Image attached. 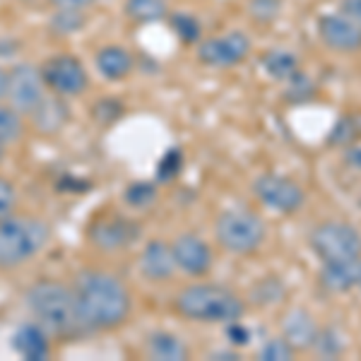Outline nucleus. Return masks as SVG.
Segmentation results:
<instances>
[{
	"label": "nucleus",
	"instance_id": "nucleus-28",
	"mask_svg": "<svg viewBox=\"0 0 361 361\" xmlns=\"http://www.w3.org/2000/svg\"><path fill=\"white\" fill-rule=\"evenodd\" d=\"M318 94V87L311 78L304 73V70H296L289 80H284V92L282 99L289 104H306L311 102L313 97Z\"/></svg>",
	"mask_w": 361,
	"mask_h": 361
},
{
	"label": "nucleus",
	"instance_id": "nucleus-22",
	"mask_svg": "<svg viewBox=\"0 0 361 361\" xmlns=\"http://www.w3.org/2000/svg\"><path fill=\"white\" fill-rule=\"evenodd\" d=\"M260 70L275 82H284L296 73L299 68V56L289 49H267L260 56Z\"/></svg>",
	"mask_w": 361,
	"mask_h": 361
},
{
	"label": "nucleus",
	"instance_id": "nucleus-16",
	"mask_svg": "<svg viewBox=\"0 0 361 361\" xmlns=\"http://www.w3.org/2000/svg\"><path fill=\"white\" fill-rule=\"evenodd\" d=\"M318 323L313 318V313H308L306 308L294 306L279 320V335L292 345L294 352H308L316 345L318 337Z\"/></svg>",
	"mask_w": 361,
	"mask_h": 361
},
{
	"label": "nucleus",
	"instance_id": "nucleus-38",
	"mask_svg": "<svg viewBox=\"0 0 361 361\" xmlns=\"http://www.w3.org/2000/svg\"><path fill=\"white\" fill-rule=\"evenodd\" d=\"M54 10H90L97 0H46Z\"/></svg>",
	"mask_w": 361,
	"mask_h": 361
},
{
	"label": "nucleus",
	"instance_id": "nucleus-18",
	"mask_svg": "<svg viewBox=\"0 0 361 361\" xmlns=\"http://www.w3.org/2000/svg\"><path fill=\"white\" fill-rule=\"evenodd\" d=\"M94 68L102 80L118 85L133 75V70H135V58H133V54L126 46L104 44V46H99L94 54Z\"/></svg>",
	"mask_w": 361,
	"mask_h": 361
},
{
	"label": "nucleus",
	"instance_id": "nucleus-12",
	"mask_svg": "<svg viewBox=\"0 0 361 361\" xmlns=\"http://www.w3.org/2000/svg\"><path fill=\"white\" fill-rule=\"evenodd\" d=\"M171 253L176 270L185 277H205L214 265V253L209 243L193 231H183L171 241Z\"/></svg>",
	"mask_w": 361,
	"mask_h": 361
},
{
	"label": "nucleus",
	"instance_id": "nucleus-37",
	"mask_svg": "<svg viewBox=\"0 0 361 361\" xmlns=\"http://www.w3.org/2000/svg\"><path fill=\"white\" fill-rule=\"evenodd\" d=\"M337 13L361 25V0H340V3H337Z\"/></svg>",
	"mask_w": 361,
	"mask_h": 361
},
{
	"label": "nucleus",
	"instance_id": "nucleus-31",
	"mask_svg": "<svg viewBox=\"0 0 361 361\" xmlns=\"http://www.w3.org/2000/svg\"><path fill=\"white\" fill-rule=\"evenodd\" d=\"M248 17L255 25H272L284 10V0H248L246 3Z\"/></svg>",
	"mask_w": 361,
	"mask_h": 361
},
{
	"label": "nucleus",
	"instance_id": "nucleus-11",
	"mask_svg": "<svg viewBox=\"0 0 361 361\" xmlns=\"http://www.w3.org/2000/svg\"><path fill=\"white\" fill-rule=\"evenodd\" d=\"M46 94H49V90L44 85L39 66L17 61L8 68V97H5V102L20 114H25V118L42 104Z\"/></svg>",
	"mask_w": 361,
	"mask_h": 361
},
{
	"label": "nucleus",
	"instance_id": "nucleus-9",
	"mask_svg": "<svg viewBox=\"0 0 361 361\" xmlns=\"http://www.w3.org/2000/svg\"><path fill=\"white\" fill-rule=\"evenodd\" d=\"M250 51H253V39L241 29L200 39L195 44V58L205 68H236L250 56Z\"/></svg>",
	"mask_w": 361,
	"mask_h": 361
},
{
	"label": "nucleus",
	"instance_id": "nucleus-20",
	"mask_svg": "<svg viewBox=\"0 0 361 361\" xmlns=\"http://www.w3.org/2000/svg\"><path fill=\"white\" fill-rule=\"evenodd\" d=\"M188 345L171 330H154L145 337V357L157 361H185Z\"/></svg>",
	"mask_w": 361,
	"mask_h": 361
},
{
	"label": "nucleus",
	"instance_id": "nucleus-1",
	"mask_svg": "<svg viewBox=\"0 0 361 361\" xmlns=\"http://www.w3.org/2000/svg\"><path fill=\"white\" fill-rule=\"evenodd\" d=\"M80 320L87 333H114L130 320L135 301L118 275L99 267H85L73 277Z\"/></svg>",
	"mask_w": 361,
	"mask_h": 361
},
{
	"label": "nucleus",
	"instance_id": "nucleus-29",
	"mask_svg": "<svg viewBox=\"0 0 361 361\" xmlns=\"http://www.w3.org/2000/svg\"><path fill=\"white\" fill-rule=\"evenodd\" d=\"M284 294H287V289H284V284L277 277H265L253 287L250 301L255 306H275L284 299Z\"/></svg>",
	"mask_w": 361,
	"mask_h": 361
},
{
	"label": "nucleus",
	"instance_id": "nucleus-21",
	"mask_svg": "<svg viewBox=\"0 0 361 361\" xmlns=\"http://www.w3.org/2000/svg\"><path fill=\"white\" fill-rule=\"evenodd\" d=\"M169 13V0H123V15L133 25H159L166 22Z\"/></svg>",
	"mask_w": 361,
	"mask_h": 361
},
{
	"label": "nucleus",
	"instance_id": "nucleus-10",
	"mask_svg": "<svg viewBox=\"0 0 361 361\" xmlns=\"http://www.w3.org/2000/svg\"><path fill=\"white\" fill-rule=\"evenodd\" d=\"M253 195L277 214H296L306 205V190L294 178L275 171H265L253 178Z\"/></svg>",
	"mask_w": 361,
	"mask_h": 361
},
{
	"label": "nucleus",
	"instance_id": "nucleus-24",
	"mask_svg": "<svg viewBox=\"0 0 361 361\" xmlns=\"http://www.w3.org/2000/svg\"><path fill=\"white\" fill-rule=\"evenodd\" d=\"M166 25L183 46H195L202 39L200 20L193 13H188V10H171L166 17Z\"/></svg>",
	"mask_w": 361,
	"mask_h": 361
},
{
	"label": "nucleus",
	"instance_id": "nucleus-40",
	"mask_svg": "<svg viewBox=\"0 0 361 361\" xmlns=\"http://www.w3.org/2000/svg\"><path fill=\"white\" fill-rule=\"evenodd\" d=\"M207 359H217V361H238V359H241V354H238L234 347H226V349H212V352L207 354Z\"/></svg>",
	"mask_w": 361,
	"mask_h": 361
},
{
	"label": "nucleus",
	"instance_id": "nucleus-19",
	"mask_svg": "<svg viewBox=\"0 0 361 361\" xmlns=\"http://www.w3.org/2000/svg\"><path fill=\"white\" fill-rule=\"evenodd\" d=\"M10 347L25 361H44L51 354V335L37 320H29V323H22L20 328H15L13 337H10Z\"/></svg>",
	"mask_w": 361,
	"mask_h": 361
},
{
	"label": "nucleus",
	"instance_id": "nucleus-30",
	"mask_svg": "<svg viewBox=\"0 0 361 361\" xmlns=\"http://www.w3.org/2000/svg\"><path fill=\"white\" fill-rule=\"evenodd\" d=\"M361 137V123L357 118H352V116H345V118H340L333 128V133H330L328 137V145H333V147H352V145H357V140Z\"/></svg>",
	"mask_w": 361,
	"mask_h": 361
},
{
	"label": "nucleus",
	"instance_id": "nucleus-35",
	"mask_svg": "<svg viewBox=\"0 0 361 361\" xmlns=\"http://www.w3.org/2000/svg\"><path fill=\"white\" fill-rule=\"evenodd\" d=\"M224 337H226V342H229V347L243 349L253 342V330H250L243 320H231V323L224 325Z\"/></svg>",
	"mask_w": 361,
	"mask_h": 361
},
{
	"label": "nucleus",
	"instance_id": "nucleus-26",
	"mask_svg": "<svg viewBox=\"0 0 361 361\" xmlns=\"http://www.w3.org/2000/svg\"><path fill=\"white\" fill-rule=\"evenodd\" d=\"M25 135V114H20L8 102H0V149L15 145Z\"/></svg>",
	"mask_w": 361,
	"mask_h": 361
},
{
	"label": "nucleus",
	"instance_id": "nucleus-15",
	"mask_svg": "<svg viewBox=\"0 0 361 361\" xmlns=\"http://www.w3.org/2000/svg\"><path fill=\"white\" fill-rule=\"evenodd\" d=\"M70 118H73V111H70L68 99L51 94V92L42 99V104L27 116L29 126H32L34 133L42 137L61 135V133L68 128Z\"/></svg>",
	"mask_w": 361,
	"mask_h": 361
},
{
	"label": "nucleus",
	"instance_id": "nucleus-43",
	"mask_svg": "<svg viewBox=\"0 0 361 361\" xmlns=\"http://www.w3.org/2000/svg\"><path fill=\"white\" fill-rule=\"evenodd\" d=\"M17 3H22V5H32V3H37V0H17Z\"/></svg>",
	"mask_w": 361,
	"mask_h": 361
},
{
	"label": "nucleus",
	"instance_id": "nucleus-8",
	"mask_svg": "<svg viewBox=\"0 0 361 361\" xmlns=\"http://www.w3.org/2000/svg\"><path fill=\"white\" fill-rule=\"evenodd\" d=\"M308 246L323 263L361 255V231L349 222H323L308 236Z\"/></svg>",
	"mask_w": 361,
	"mask_h": 361
},
{
	"label": "nucleus",
	"instance_id": "nucleus-41",
	"mask_svg": "<svg viewBox=\"0 0 361 361\" xmlns=\"http://www.w3.org/2000/svg\"><path fill=\"white\" fill-rule=\"evenodd\" d=\"M345 161L349 164V169H354V171H361V147H359V145H352V147H347Z\"/></svg>",
	"mask_w": 361,
	"mask_h": 361
},
{
	"label": "nucleus",
	"instance_id": "nucleus-13",
	"mask_svg": "<svg viewBox=\"0 0 361 361\" xmlns=\"http://www.w3.org/2000/svg\"><path fill=\"white\" fill-rule=\"evenodd\" d=\"M316 32L320 44L335 54H359L361 51V25L347 20L340 13L320 15L316 20Z\"/></svg>",
	"mask_w": 361,
	"mask_h": 361
},
{
	"label": "nucleus",
	"instance_id": "nucleus-36",
	"mask_svg": "<svg viewBox=\"0 0 361 361\" xmlns=\"http://www.w3.org/2000/svg\"><path fill=\"white\" fill-rule=\"evenodd\" d=\"M17 202H20V193H17L15 183L10 178L0 176V219L10 217L17 209Z\"/></svg>",
	"mask_w": 361,
	"mask_h": 361
},
{
	"label": "nucleus",
	"instance_id": "nucleus-2",
	"mask_svg": "<svg viewBox=\"0 0 361 361\" xmlns=\"http://www.w3.org/2000/svg\"><path fill=\"white\" fill-rule=\"evenodd\" d=\"M25 304L32 320H37L51 337L73 340L87 333L80 320L73 284L58 279H39L25 292Z\"/></svg>",
	"mask_w": 361,
	"mask_h": 361
},
{
	"label": "nucleus",
	"instance_id": "nucleus-7",
	"mask_svg": "<svg viewBox=\"0 0 361 361\" xmlns=\"http://www.w3.org/2000/svg\"><path fill=\"white\" fill-rule=\"evenodd\" d=\"M44 85L51 94L63 99L82 97L90 90V70L73 54H54L39 66Z\"/></svg>",
	"mask_w": 361,
	"mask_h": 361
},
{
	"label": "nucleus",
	"instance_id": "nucleus-33",
	"mask_svg": "<svg viewBox=\"0 0 361 361\" xmlns=\"http://www.w3.org/2000/svg\"><path fill=\"white\" fill-rule=\"evenodd\" d=\"M294 354L296 352L292 349V345H289L282 335L265 340L263 345H260V349H258V359L260 361H292Z\"/></svg>",
	"mask_w": 361,
	"mask_h": 361
},
{
	"label": "nucleus",
	"instance_id": "nucleus-5",
	"mask_svg": "<svg viewBox=\"0 0 361 361\" xmlns=\"http://www.w3.org/2000/svg\"><path fill=\"white\" fill-rule=\"evenodd\" d=\"M267 224L248 207H229L214 222V241L231 255H253L263 248Z\"/></svg>",
	"mask_w": 361,
	"mask_h": 361
},
{
	"label": "nucleus",
	"instance_id": "nucleus-39",
	"mask_svg": "<svg viewBox=\"0 0 361 361\" xmlns=\"http://www.w3.org/2000/svg\"><path fill=\"white\" fill-rule=\"evenodd\" d=\"M20 49H22V44L17 42V39L0 37V61H5V58H13Z\"/></svg>",
	"mask_w": 361,
	"mask_h": 361
},
{
	"label": "nucleus",
	"instance_id": "nucleus-34",
	"mask_svg": "<svg viewBox=\"0 0 361 361\" xmlns=\"http://www.w3.org/2000/svg\"><path fill=\"white\" fill-rule=\"evenodd\" d=\"M123 114H126V106L114 97L99 99V102H94V106H92V118H94L97 123H102V126L116 123V121H118Z\"/></svg>",
	"mask_w": 361,
	"mask_h": 361
},
{
	"label": "nucleus",
	"instance_id": "nucleus-44",
	"mask_svg": "<svg viewBox=\"0 0 361 361\" xmlns=\"http://www.w3.org/2000/svg\"><path fill=\"white\" fill-rule=\"evenodd\" d=\"M359 292H361V284H359Z\"/></svg>",
	"mask_w": 361,
	"mask_h": 361
},
{
	"label": "nucleus",
	"instance_id": "nucleus-14",
	"mask_svg": "<svg viewBox=\"0 0 361 361\" xmlns=\"http://www.w3.org/2000/svg\"><path fill=\"white\" fill-rule=\"evenodd\" d=\"M137 272L142 279L152 284H164L176 275V263H173L171 243L164 238H149L137 255Z\"/></svg>",
	"mask_w": 361,
	"mask_h": 361
},
{
	"label": "nucleus",
	"instance_id": "nucleus-42",
	"mask_svg": "<svg viewBox=\"0 0 361 361\" xmlns=\"http://www.w3.org/2000/svg\"><path fill=\"white\" fill-rule=\"evenodd\" d=\"M8 97V68L0 63V102H5Z\"/></svg>",
	"mask_w": 361,
	"mask_h": 361
},
{
	"label": "nucleus",
	"instance_id": "nucleus-32",
	"mask_svg": "<svg viewBox=\"0 0 361 361\" xmlns=\"http://www.w3.org/2000/svg\"><path fill=\"white\" fill-rule=\"evenodd\" d=\"M345 337L340 335L337 328H325V330H318V337H316V345H313V352L318 357H328V359H335L345 352Z\"/></svg>",
	"mask_w": 361,
	"mask_h": 361
},
{
	"label": "nucleus",
	"instance_id": "nucleus-23",
	"mask_svg": "<svg viewBox=\"0 0 361 361\" xmlns=\"http://www.w3.org/2000/svg\"><path fill=\"white\" fill-rule=\"evenodd\" d=\"M90 25V15L87 10H54L46 20V29L51 32V37H75V34L85 32Z\"/></svg>",
	"mask_w": 361,
	"mask_h": 361
},
{
	"label": "nucleus",
	"instance_id": "nucleus-3",
	"mask_svg": "<svg viewBox=\"0 0 361 361\" xmlns=\"http://www.w3.org/2000/svg\"><path fill=\"white\" fill-rule=\"evenodd\" d=\"M171 311L190 323L226 325L246 316V301L224 284L195 282L178 289L171 299Z\"/></svg>",
	"mask_w": 361,
	"mask_h": 361
},
{
	"label": "nucleus",
	"instance_id": "nucleus-27",
	"mask_svg": "<svg viewBox=\"0 0 361 361\" xmlns=\"http://www.w3.org/2000/svg\"><path fill=\"white\" fill-rule=\"evenodd\" d=\"M185 166V157H183V149L178 147V145H173V147H169L161 152V157L157 159V166H154V180L159 185L164 183H171V180H176L180 176V171H183Z\"/></svg>",
	"mask_w": 361,
	"mask_h": 361
},
{
	"label": "nucleus",
	"instance_id": "nucleus-17",
	"mask_svg": "<svg viewBox=\"0 0 361 361\" xmlns=\"http://www.w3.org/2000/svg\"><path fill=\"white\" fill-rule=\"evenodd\" d=\"M318 282L330 294H347L361 284V255L345 260H328L320 265Z\"/></svg>",
	"mask_w": 361,
	"mask_h": 361
},
{
	"label": "nucleus",
	"instance_id": "nucleus-25",
	"mask_svg": "<svg viewBox=\"0 0 361 361\" xmlns=\"http://www.w3.org/2000/svg\"><path fill=\"white\" fill-rule=\"evenodd\" d=\"M159 200V183L154 178H140V180H130V183L123 188V202L135 212H142V209H149L157 205Z\"/></svg>",
	"mask_w": 361,
	"mask_h": 361
},
{
	"label": "nucleus",
	"instance_id": "nucleus-6",
	"mask_svg": "<svg viewBox=\"0 0 361 361\" xmlns=\"http://www.w3.org/2000/svg\"><path fill=\"white\" fill-rule=\"evenodd\" d=\"M87 243L99 253L106 255H118L126 250L135 248L142 238V224L135 217L126 212H118L114 207H104L94 212V217L90 219L85 229Z\"/></svg>",
	"mask_w": 361,
	"mask_h": 361
},
{
	"label": "nucleus",
	"instance_id": "nucleus-4",
	"mask_svg": "<svg viewBox=\"0 0 361 361\" xmlns=\"http://www.w3.org/2000/svg\"><path fill=\"white\" fill-rule=\"evenodd\" d=\"M54 229L44 217L17 214L0 219V270L10 272L32 263L49 248Z\"/></svg>",
	"mask_w": 361,
	"mask_h": 361
}]
</instances>
